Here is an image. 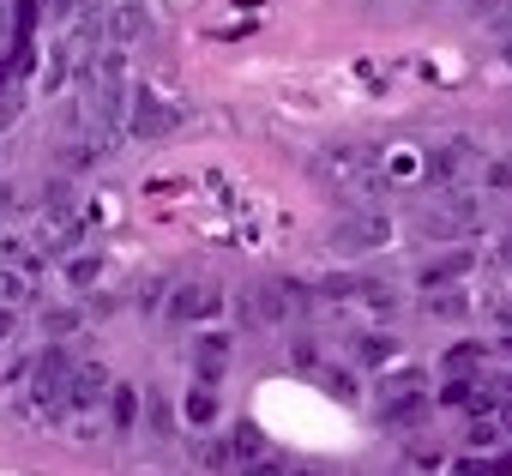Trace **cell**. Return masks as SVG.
Masks as SVG:
<instances>
[{
    "instance_id": "obj_1",
    "label": "cell",
    "mask_w": 512,
    "mask_h": 476,
    "mask_svg": "<svg viewBox=\"0 0 512 476\" xmlns=\"http://www.w3.org/2000/svg\"><path fill=\"white\" fill-rule=\"evenodd\" d=\"M314 175H320V187H332V193L350 199V205H374V199L392 187L386 163H380L374 151H362V145H326V151L314 157Z\"/></svg>"
},
{
    "instance_id": "obj_2",
    "label": "cell",
    "mask_w": 512,
    "mask_h": 476,
    "mask_svg": "<svg viewBox=\"0 0 512 476\" xmlns=\"http://www.w3.org/2000/svg\"><path fill=\"white\" fill-rule=\"evenodd\" d=\"M332 254H374V248H386L392 242V217L380 211V205H350L338 223H332Z\"/></svg>"
},
{
    "instance_id": "obj_3",
    "label": "cell",
    "mask_w": 512,
    "mask_h": 476,
    "mask_svg": "<svg viewBox=\"0 0 512 476\" xmlns=\"http://www.w3.org/2000/svg\"><path fill=\"white\" fill-rule=\"evenodd\" d=\"M482 223V199L470 187H440V205L422 211V235H464Z\"/></svg>"
},
{
    "instance_id": "obj_4",
    "label": "cell",
    "mask_w": 512,
    "mask_h": 476,
    "mask_svg": "<svg viewBox=\"0 0 512 476\" xmlns=\"http://www.w3.org/2000/svg\"><path fill=\"white\" fill-rule=\"evenodd\" d=\"M175 127H181V109H175V103H163L157 91H145V85H139V91H133V103H127V133L151 145V139H169Z\"/></svg>"
},
{
    "instance_id": "obj_5",
    "label": "cell",
    "mask_w": 512,
    "mask_h": 476,
    "mask_svg": "<svg viewBox=\"0 0 512 476\" xmlns=\"http://www.w3.org/2000/svg\"><path fill=\"white\" fill-rule=\"evenodd\" d=\"M476 163H482V157H476L470 139H440V145L422 157V175H428L434 187H464V175H470Z\"/></svg>"
},
{
    "instance_id": "obj_6",
    "label": "cell",
    "mask_w": 512,
    "mask_h": 476,
    "mask_svg": "<svg viewBox=\"0 0 512 476\" xmlns=\"http://www.w3.org/2000/svg\"><path fill=\"white\" fill-rule=\"evenodd\" d=\"M163 314H169L175 326L217 320V314H223V290H217V284H175V290H169V302H163Z\"/></svg>"
},
{
    "instance_id": "obj_7",
    "label": "cell",
    "mask_w": 512,
    "mask_h": 476,
    "mask_svg": "<svg viewBox=\"0 0 512 476\" xmlns=\"http://www.w3.org/2000/svg\"><path fill=\"white\" fill-rule=\"evenodd\" d=\"M109 368L103 362H79L73 368V380H67V410H79V416H91V410H103L109 404Z\"/></svg>"
},
{
    "instance_id": "obj_8",
    "label": "cell",
    "mask_w": 512,
    "mask_h": 476,
    "mask_svg": "<svg viewBox=\"0 0 512 476\" xmlns=\"http://www.w3.org/2000/svg\"><path fill=\"white\" fill-rule=\"evenodd\" d=\"M229 338L223 332H199L193 338V380H205V386H217L223 380V368H229Z\"/></svg>"
},
{
    "instance_id": "obj_9",
    "label": "cell",
    "mask_w": 512,
    "mask_h": 476,
    "mask_svg": "<svg viewBox=\"0 0 512 476\" xmlns=\"http://www.w3.org/2000/svg\"><path fill=\"white\" fill-rule=\"evenodd\" d=\"M470 266H476V254H470V248H452V254H440V260H428V266L416 272V290H446V284L470 278Z\"/></svg>"
},
{
    "instance_id": "obj_10",
    "label": "cell",
    "mask_w": 512,
    "mask_h": 476,
    "mask_svg": "<svg viewBox=\"0 0 512 476\" xmlns=\"http://www.w3.org/2000/svg\"><path fill=\"white\" fill-rule=\"evenodd\" d=\"M139 416H145V392L127 386V380H115V386H109V428H115V434H133Z\"/></svg>"
},
{
    "instance_id": "obj_11",
    "label": "cell",
    "mask_w": 512,
    "mask_h": 476,
    "mask_svg": "<svg viewBox=\"0 0 512 476\" xmlns=\"http://www.w3.org/2000/svg\"><path fill=\"white\" fill-rule=\"evenodd\" d=\"M398 338L392 332H356V344H350V356H356V368H392L398 362Z\"/></svg>"
},
{
    "instance_id": "obj_12",
    "label": "cell",
    "mask_w": 512,
    "mask_h": 476,
    "mask_svg": "<svg viewBox=\"0 0 512 476\" xmlns=\"http://www.w3.org/2000/svg\"><path fill=\"white\" fill-rule=\"evenodd\" d=\"M428 410H434V398H428V392L380 398V422H386V428H416V422H428Z\"/></svg>"
},
{
    "instance_id": "obj_13",
    "label": "cell",
    "mask_w": 512,
    "mask_h": 476,
    "mask_svg": "<svg viewBox=\"0 0 512 476\" xmlns=\"http://www.w3.org/2000/svg\"><path fill=\"white\" fill-rule=\"evenodd\" d=\"M103 31H109L115 43H139V37L151 31V13L139 7V0H121V7H115V13L103 19Z\"/></svg>"
},
{
    "instance_id": "obj_14",
    "label": "cell",
    "mask_w": 512,
    "mask_h": 476,
    "mask_svg": "<svg viewBox=\"0 0 512 476\" xmlns=\"http://www.w3.org/2000/svg\"><path fill=\"white\" fill-rule=\"evenodd\" d=\"M181 416H187V428H211V422H217V386L193 380L187 398H181Z\"/></svg>"
},
{
    "instance_id": "obj_15",
    "label": "cell",
    "mask_w": 512,
    "mask_h": 476,
    "mask_svg": "<svg viewBox=\"0 0 512 476\" xmlns=\"http://www.w3.org/2000/svg\"><path fill=\"white\" fill-rule=\"evenodd\" d=\"M193 458H199V470L235 476V452H229V434H199V440H193Z\"/></svg>"
},
{
    "instance_id": "obj_16",
    "label": "cell",
    "mask_w": 512,
    "mask_h": 476,
    "mask_svg": "<svg viewBox=\"0 0 512 476\" xmlns=\"http://www.w3.org/2000/svg\"><path fill=\"white\" fill-rule=\"evenodd\" d=\"M470 19H476L482 31L512 37V0H470Z\"/></svg>"
},
{
    "instance_id": "obj_17",
    "label": "cell",
    "mask_w": 512,
    "mask_h": 476,
    "mask_svg": "<svg viewBox=\"0 0 512 476\" xmlns=\"http://www.w3.org/2000/svg\"><path fill=\"white\" fill-rule=\"evenodd\" d=\"M434 320H464L470 314V296L458 290V284H446V290H428V302H422Z\"/></svg>"
},
{
    "instance_id": "obj_18",
    "label": "cell",
    "mask_w": 512,
    "mask_h": 476,
    "mask_svg": "<svg viewBox=\"0 0 512 476\" xmlns=\"http://www.w3.org/2000/svg\"><path fill=\"white\" fill-rule=\"evenodd\" d=\"M356 302L374 308V314H398V290L380 284V278H356Z\"/></svg>"
},
{
    "instance_id": "obj_19",
    "label": "cell",
    "mask_w": 512,
    "mask_h": 476,
    "mask_svg": "<svg viewBox=\"0 0 512 476\" xmlns=\"http://www.w3.org/2000/svg\"><path fill=\"white\" fill-rule=\"evenodd\" d=\"M314 380H320V386H326L338 404H356V398H362V380H356V368H320Z\"/></svg>"
},
{
    "instance_id": "obj_20",
    "label": "cell",
    "mask_w": 512,
    "mask_h": 476,
    "mask_svg": "<svg viewBox=\"0 0 512 476\" xmlns=\"http://www.w3.org/2000/svg\"><path fill=\"white\" fill-rule=\"evenodd\" d=\"M0 302H7V308L31 302V272L25 266H0Z\"/></svg>"
},
{
    "instance_id": "obj_21",
    "label": "cell",
    "mask_w": 512,
    "mask_h": 476,
    "mask_svg": "<svg viewBox=\"0 0 512 476\" xmlns=\"http://www.w3.org/2000/svg\"><path fill=\"white\" fill-rule=\"evenodd\" d=\"M229 452H235V464H247V458H266L272 446H266V434L253 428V422H241V428L229 434Z\"/></svg>"
},
{
    "instance_id": "obj_22",
    "label": "cell",
    "mask_w": 512,
    "mask_h": 476,
    "mask_svg": "<svg viewBox=\"0 0 512 476\" xmlns=\"http://www.w3.org/2000/svg\"><path fill=\"white\" fill-rule=\"evenodd\" d=\"M61 272H67V284H73V290H91V284H97V272H103V254H67V266H61Z\"/></svg>"
},
{
    "instance_id": "obj_23",
    "label": "cell",
    "mask_w": 512,
    "mask_h": 476,
    "mask_svg": "<svg viewBox=\"0 0 512 476\" xmlns=\"http://www.w3.org/2000/svg\"><path fill=\"white\" fill-rule=\"evenodd\" d=\"M85 326V308H49L43 314V338H73Z\"/></svg>"
},
{
    "instance_id": "obj_24",
    "label": "cell",
    "mask_w": 512,
    "mask_h": 476,
    "mask_svg": "<svg viewBox=\"0 0 512 476\" xmlns=\"http://www.w3.org/2000/svg\"><path fill=\"white\" fill-rule=\"evenodd\" d=\"M145 422H151V434H157V440H169V434H175V416H169L163 392H145Z\"/></svg>"
},
{
    "instance_id": "obj_25",
    "label": "cell",
    "mask_w": 512,
    "mask_h": 476,
    "mask_svg": "<svg viewBox=\"0 0 512 476\" xmlns=\"http://www.w3.org/2000/svg\"><path fill=\"white\" fill-rule=\"evenodd\" d=\"M470 368H482V344H452L446 350V374H470Z\"/></svg>"
},
{
    "instance_id": "obj_26",
    "label": "cell",
    "mask_w": 512,
    "mask_h": 476,
    "mask_svg": "<svg viewBox=\"0 0 512 476\" xmlns=\"http://www.w3.org/2000/svg\"><path fill=\"white\" fill-rule=\"evenodd\" d=\"M235 476H290V464H284L278 452H266V458H247V464H235Z\"/></svg>"
},
{
    "instance_id": "obj_27",
    "label": "cell",
    "mask_w": 512,
    "mask_h": 476,
    "mask_svg": "<svg viewBox=\"0 0 512 476\" xmlns=\"http://www.w3.org/2000/svg\"><path fill=\"white\" fill-rule=\"evenodd\" d=\"M482 187H488V193H512V163H506V157L482 163Z\"/></svg>"
},
{
    "instance_id": "obj_28",
    "label": "cell",
    "mask_w": 512,
    "mask_h": 476,
    "mask_svg": "<svg viewBox=\"0 0 512 476\" xmlns=\"http://www.w3.org/2000/svg\"><path fill=\"white\" fill-rule=\"evenodd\" d=\"M290 356H296V368H302V374H320V344H314L308 332H302V338L290 344Z\"/></svg>"
},
{
    "instance_id": "obj_29",
    "label": "cell",
    "mask_w": 512,
    "mask_h": 476,
    "mask_svg": "<svg viewBox=\"0 0 512 476\" xmlns=\"http://www.w3.org/2000/svg\"><path fill=\"white\" fill-rule=\"evenodd\" d=\"M43 7H49V19H55V25H73L79 13H91L85 0H43Z\"/></svg>"
},
{
    "instance_id": "obj_30",
    "label": "cell",
    "mask_w": 512,
    "mask_h": 476,
    "mask_svg": "<svg viewBox=\"0 0 512 476\" xmlns=\"http://www.w3.org/2000/svg\"><path fill=\"white\" fill-rule=\"evenodd\" d=\"M416 169H422V163H416V151H392V157H386V175H392V181H410Z\"/></svg>"
},
{
    "instance_id": "obj_31",
    "label": "cell",
    "mask_w": 512,
    "mask_h": 476,
    "mask_svg": "<svg viewBox=\"0 0 512 476\" xmlns=\"http://www.w3.org/2000/svg\"><path fill=\"white\" fill-rule=\"evenodd\" d=\"M452 476H506V464H488V458H458Z\"/></svg>"
},
{
    "instance_id": "obj_32",
    "label": "cell",
    "mask_w": 512,
    "mask_h": 476,
    "mask_svg": "<svg viewBox=\"0 0 512 476\" xmlns=\"http://www.w3.org/2000/svg\"><path fill=\"white\" fill-rule=\"evenodd\" d=\"M163 296H169V284H163V278H151V284L139 290V308L151 314V308H163Z\"/></svg>"
},
{
    "instance_id": "obj_33",
    "label": "cell",
    "mask_w": 512,
    "mask_h": 476,
    "mask_svg": "<svg viewBox=\"0 0 512 476\" xmlns=\"http://www.w3.org/2000/svg\"><path fill=\"white\" fill-rule=\"evenodd\" d=\"M13 332H19V308L0 302V344H13Z\"/></svg>"
},
{
    "instance_id": "obj_34",
    "label": "cell",
    "mask_w": 512,
    "mask_h": 476,
    "mask_svg": "<svg viewBox=\"0 0 512 476\" xmlns=\"http://www.w3.org/2000/svg\"><path fill=\"white\" fill-rule=\"evenodd\" d=\"M7 211H19V187H13V181H0V217H7Z\"/></svg>"
},
{
    "instance_id": "obj_35",
    "label": "cell",
    "mask_w": 512,
    "mask_h": 476,
    "mask_svg": "<svg viewBox=\"0 0 512 476\" xmlns=\"http://www.w3.org/2000/svg\"><path fill=\"white\" fill-rule=\"evenodd\" d=\"M494 422H500V434H512V398H500V404H494Z\"/></svg>"
},
{
    "instance_id": "obj_36",
    "label": "cell",
    "mask_w": 512,
    "mask_h": 476,
    "mask_svg": "<svg viewBox=\"0 0 512 476\" xmlns=\"http://www.w3.org/2000/svg\"><path fill=\"white\" fill-rule=\"evenodd\" d=\"M290 476H332V470H320V464H290Z\"/></svg>"
},
{
    "instance_id": "obj_37",
    "label": "cell",
    "mask_w": 512,
    "mask_h": 476,
    "mask_svg": "<svg viewBox=\"0 0 512 476\" xmlns=\"http://www.w3.org/2000/svg\"><path fill=\"white\" fill-rule=\"evenodd\" d=\"M500 55H506V67H512V37H506V43H500Z\"/></svg>"
},
{
    "instance_id": "obj_38",
    "label": "cell",
    "mask_w": 512,
    "mask_h": 476,
    "mask_svg": "<svg viewBox=\"0 0 512 476\" xmlns=\"http://www.w3.org/2000/svg\"><path fill=\"white\" fill-rule=\"evenodd\" d=\"M0 386H7V368H0Z\"/></svg>"
},
{
    "instance_id": "obj_39",
    "label": "cell",
    "mask_w": 512,
    "mask_h": 476,
    "mask_svg": "<svg viewBox=\"0 0 512 476\" xmlns=\"http://www.w3.org/2000/svg\"><path fill=\"white\" fill-rule=\"evenodd\" d=\"M392 476H404V470H392Z\"/></svg>"
}]
</instances>
